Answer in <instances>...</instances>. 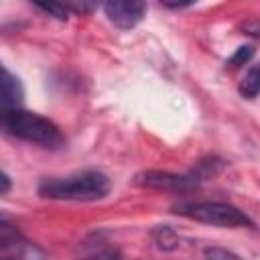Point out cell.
Segmentation results:
<instances>
[{"label": "cell", "instance_id": "cell-13", "mask_svg": "<svg viewBox=\"0 0 260 260\" xmlns=\"http://www.w3.org/2000/svg\"><path fill=\"white\" fill-rule=\"evenodd\" d=\"M162 6H167V8H183V6H191V2H162Z\"/></svg>", "mask_w": 260, "mask_h": 260}, {"label": "cell", "instance_id": "cell-7", "mask_svg": "<svg viewBox=\"0 0 260 260\" xmlns=\"http://www.w3.org/2000/svg\"><path fill=\"white\" fill-rule=\"evenodd\" d=\"M238 89H240V93H242L244 98H248V100H252V98H256V95L260 93V63L252 65V67L246 71V75L242 77Z\"/></svg>", "mask_w": 260, "mask_h": 260}, {"label": "cell", "instance_id": "cell-1", "mask_svg": "<svg viewBox=\"0 0 260 260\" xmlns=\"http://www.w3.org/2000/svg\"><path fill=\"white\" fill-rule=\"evenodd\" d=\"M110 179L100 171H81L67 177H47L39 183L41 197L59 201H98L110 193Z\"/></svg>", "mask_w": 260, "mask_h": 260}, {"label": "cell", "instance_id": "cell-6", "mask_svg": "<svg viewBox=\"0 0 260 260\" xmlns=\"http://www.w3.org/2000/svg\"><path fill=\"white\" fill-rule=\"evenodd\" d=\"M22 85L16 75H12L6 67H2V112L18 110L22 102Z\"/></svg>", "mask_w": 260, "mask_h": 260}, {"label": "cell", "instance_id": "cell-14", "mask_svg": "<svg viewBox=\"0 0 260 260\" xmlns=\"http://www.w3.org/2000/svg\"><path fill=\"white\" fill-rule=\"evenodd\" d=\"M8 189H10V177L4 173L2 175V193H8Z\"/></svg>", "mask_w": 260, "mask_h": 260}, {"label": "cell", "instance_id": "cell-8", "mask_svg": "<svg viewBox=\"0 0 260 260\" xmlns=\"http://www.w3.org/2000/svg\"><path fill=\"white\" fill-rule=\"evenodd\" d=\"M252 55H254V47H252V45H242V47H238L236 53L225 61V67H230V69L242 67V65H246V63L252 59Z\"/></svg>", "mask_w": 260, "mask_h": 260}, {"label": "cell", "instance_id": "cell-5", "mask_svg": "<svg viewBox=\"0 0 260 260\" xmlns=\"http://www.w3.org/2000/svg\"><path fill=\"white\" fill-rule=\"evenodd\" d=\"M104 10L108 20L118 28H132L144 18L146 4L140 0H112L104 4Z\"/></svg>", "mask_w": 260, "mask_h": 260}, {"label": "cell", "instance_id": "cell-4", "mask_svg": "<svg viewBox=\"0 0 260 260\" xmlns=\"http://www.w3.org/2000/svg\"><path fill=\"white\" fill-rule=\"evenodd\" d=\"M136 185L148 189H162V191H191L197 187L199 179L195 175H175L167 171H144L136 175Z\"/></svg>", "mask_w": 260, "mask_h": 260}, {"label": "cell", "instance_id": "cell-11", "mask_svg": "<svg viewBox=\"0 0 260 260\" xmlns=\"http://www.w3.org/2000/svg\"><path fill=\"white\" fill-rule=\"evenodd\" d=\"M203 254H205V260H244L238 254H234L232 250H225L219 246H209L203 250Z\"/></svg>", "mask_w": 260, "mask_h": 260}, {"label": "cell", "instance_id": "cell-9", "mask_svg": "<svg viewBox=\"0 0 260 260\" xmlns=\"http://www.w3.org/2000/svg\"><path fill=\"white\" fill-rule=\"evenodd\" d=\"M35 6L43 12H47L49 16L59 18V20H67V16H69L67 4H61V2H35Z\"/></svg>", "mask_w": 260, "mask_h": 260}, {"label": "cell", "instance_id": "cell-10", "mask_svg": "<svg viewBox=\"0 0 260 260\" xmlns=\"http://www.w3.org/2000/svg\"><path fill=\"white\" fill-rule=\"evenodd\" d=\"M154 242H156L158 248H162V250H173L179 240H177V236H175L173 230H169L167 225H162V228H158V230L154 232Z\"/></svg>", "mask_w": 260, "mask_h": 260}, {"label": "cell", "instance_id": "cell-12", "mask_svg": "<svg viewBox=\"0 0 260 260\" xmlns=\"http://www.w3.org/2000/svg\"><path fill=\"white\" fill-rule=\"evenodd\" d=\"M83 260H120V256L116 252H100V254L89 256V258H83Z\"/></svg>", "mask_w": 260, "mask_h": 260}, {"label": "cell", "instance_id": "cell-2", "mask_svg": "<svg viewBox=\"0 0 260 260\" xmlns=\"http://www.w3.org/2000/svg\"><path fill=\"white\" fill-rule=\"evenodd\" d=\"M2 126L10 136L45 148H59L65 142L59 126L53 120L28 110L18 108L10 112H2Z\"/></svg>", "mask_w": 260, "mask_h": 260}, {"label": "cell", "instance_id": "cell-3", "mask_svg": "<svg viewBox=\"0 0 260 260\" xmlns=\"http://www.w3.org/2000/svg\"><path fill=\"white\" fill-rule=\"evenodd\" d=\"M177 213L201 221V223H209V225H217V228H252V219L238 207L230 205V203H219V201H199V203H185L177 207Z\"/></svg>", "mask_w": 260, "mask_h": 260}, {"label": "cell", "instance_id": "cell-15", "mask_svg": "<svg viewBox=\"0 0 260 260\" xmlns=\"http://www.w3.org/2000/svg\"><path fill=\"white\" fill-rule=\"evenodd\" d=\"M4 260H20V258H12V256H10V258H4Z\"/></svg>", "mask_w": 260, "mask_h": 260}]
</instances>
